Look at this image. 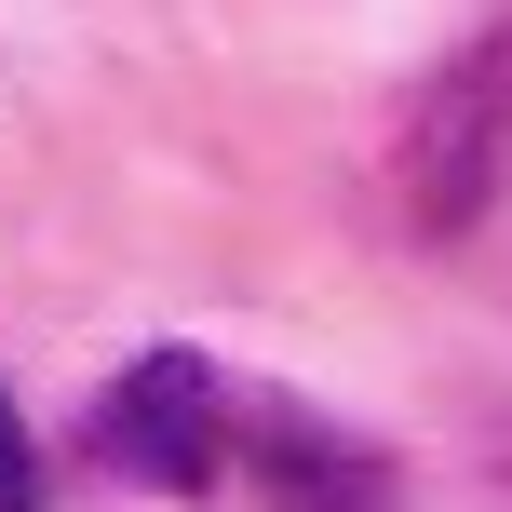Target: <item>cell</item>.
<instances>
[{
    "label": "cell",
    "instance_id": "cell-2",
    "mask_svg": "<svg viewBox=\"0 0 512 512\" xmlns=\"http://www.w3.org/2000/svg\"><path fill=\"white\" fill-rule=\"evenodd\" d=\"M256 459H270V512H391V459L324 432V418H297V405L256 418Z\"/></svg>",
    "mask_w": 512,
    "mask_h": 512
},
{
    "label": "cell",
    "instance_id": "cell-1",
    "mask_svg": "<svg viewBox=\"0 0 512 512\" xmlns=\"http://www.w3.org/2000/svg\"><path fill=\"white\" fill-rule=\"evenodd\" d=\"M95 459L122 486H162V499H203L216 459H230V378L203 351H135L122 378L95 391Z\"/></svg>",
    "mask_w": 512,
    "mask_h": 512
},
{
    "label": "cell",
    "instance_id": "cell-3",
    "mask_svg": "<svg viewBox=\"0 0 512 512\" xmlns=\"http://www.w3.org/2000/svg\"><path fill=\"white\" fill-rule=\"evenodd\" d=\"M0 512H41V445H27L14 391H0Z\"/></svg>",
    "mask_w": 512,
    "mask_h": 512
}]
</instances>
